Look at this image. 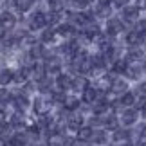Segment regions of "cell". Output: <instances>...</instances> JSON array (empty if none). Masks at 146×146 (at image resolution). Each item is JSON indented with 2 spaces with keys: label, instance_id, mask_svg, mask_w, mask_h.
<instances>
[{
  "label": "cell",
  "instance_id": "1",
  "mask_svg": "<svg viewBox=\"0 0 146 146\" xmlns=\"http://www.w3.org/2000/svg\"><path fill=\"white\" fill-rule=\"evenodd\" d=\"M139 15H141V7L135 4V5H126V7H123V13H121V20L125 22V25L126 24H133L135 25L137 24V20H139Z\"/></svg>",
  "mask_w": 146,
  "mask_h": 146
},
{
  "label": "cell",
  "instance_id": "2",
  "mask_svg": "<svg viewBox=\"0 0 146 146\" xmlns=\"http://www.w3.org/2000/svg\"><path fill=\"white\" fill-rule=\"evenodd\" d=\"M139 119V110L133 108V106H130V108H123L121 110V115H119V121L121 125L128 128V126H133Z\"/></svg>",
  "mask_w": 146,
  "mask_h": 146
},
{
  "label": "cell",
  "instance_id": "3",
  "mask_svg": "<svg viewBox=\"0 0 146 146\" xmlns=\"http://www.w3.org/2000/svg\"><path fill=\"white\" fill-rule=\"evenodd\" d=\"M125 31V22H123L121 18H108L106 20V27H105V33L108 35L110 38H115V36H119L121 33Z\"/></svg>",
  "mask_w": 146,
  "mask_h": 146
},
{
  "label": "cell",
  "instance_id": "4",
  "mask_svg": "<svg viewBox=\"0 0 146 146\" xmlns=\"http://www.w3.org/2000/svg\"><path fill=\"white\" fill-rule=\"evenodd\" d=\"M101 98H105V96H103V90H99L98 87H88L87 90L81 94V101L87 103V105H94Z\"/></svg>",
  "mask_w": 146,
  "mask_h": 146
},
{
  "label": "cell",
  "instance_id": "5",
  "mask_svg": "<svg viewBox=\"0 0 146 146\" xmlns=\"http://www.w3.org/2000/svg\"><path fill=\"white\" fill-rule=\"evenodd\" d=\"M52 105V99L49 98H36L35 99V103H33V110H35V114L38 115H47V112H49V106Z\"/></svg>",
  "mask_w": 146,
  "mask_h": 146
},
{
  "label": "cell",
  "instance_id": "6",
  "mask_svg": "<svg viewBox=\"0 0 146 146\" xmlns=\"http://www.w3.org/2000/svg\"><path fill=\"white\" fill-rule=\"evenodd\" d=\"M45 25H47V18H45V15H43L42 11H36V13H33L29 16V27L33 31H40Z\"/></svg>",
  "mask_w": 146,
  "mask_h": 146
},
{
  "label": "cell",
  "instance_id": "7",
  "mask_svg": "<svg viewBox=\"0 0 146 146\" xmlns=\"http://www.w3.org/2000/svg\"><path fill=\"white\" fill-rule=\"evenodd\" d=\"M92 137H94V128L90 125H83L80 130L76 132V141L81 143V144L92 143Z\"/></svg>",
  "mask_w": 146,
  "mask_h": 146
},
{
  "label": "cell",
  "instance_id": "8",
  "mask_svg": "<svg viewBox=\"0 0 146 146\" xmlns=\"http://www.w3.org/2000/svg\"><path fill=\"white\" fill-rule=\"evenodd\" d=\"M65 126H67V130H70V132H78L83 126V115L78 114V112H70L69 117H67Z\"/></svg>",
  "mask_w": 146,
  "mask_h": 146
},
{
  "label": "cell",
  "instance_id": "9",
  "mask_svg": "<svg viewBox=\"0 0 146 146\" xmlns=\"http://www.w3.org/2000/svg\"><path fill=\"white\" fill-rule=\"evenodd\" d=\"M125 42H126L128 47H141V43L144 42V36H141L135 29H133V31H128L125 35Z\"/></svg>",
  "mask_w": 146,
  "mask_h": 146
},
{
  "label": "cell",
  "instance_id": "10",
  "mask_svg": "<svg viewBox=\"0 0 146 146\" xmlns=\"http://www.w3.org/2000/svg\"><path fill=\"white\" fill-rule=\"evenodd\" d=\"M101 117H103V126H105V130L115 132L117 128H119V125H121L119 117H117L115 114H105V115H101Z\"/></svg>",
  "mask_w": 146,
  "mask_h": 146
},
{
  "label": "cell",
  "instance_id": "11",
  "mask_svg": "<svg viewBox=\"0 0 146 146\" xmlns=\"http://www.w3.org/2000/svg\"><path fill=\"white\" fill-rule=\"evenodd\" d=\"M88 87H90V85H88V80L83 74H78L76 78H72V90H74V92H81L83 94Z\"/></svg>",
  "mask_w": 146,
  "mask_h": 146
},
{
  "label": "cell",
  "instance_id": "12",
  "mask_svg": "<svg viewBox=\"0 0 146 146\" xmlns=\"http://www.w3.org/2000/svg\"><path fill=\"white\" fill-rule=\"evenodd\" d=\"M110 92L115 94V96H123L125 92H128V83L123 80V78H115L114 83L110 87Z\"/></svg>",
  "mask_w": 146,
  "mask_h": 146
},
{
  "label": "cell",
  "instance_id": "13",
  "mask_svg": "<svg viewBox=\"0 0 146 146\" xmlns=\"http://www.w3.org/2000/svg\"><path fill=\"white\" fill-rule=\"evenodd\" d=\"M54 83H56V88H58V90H63V92L67 88H72V78L69 74H58Z\"/></svg>",
  "mask_w": 146,
  "mask_h": 146
},
{
  "label": "cell",
  "instance_id": "14",
  "mask_svg": "<svg viewBox=\"0 0 146 146\" xmlns=\"http://www.w3.org/2000/svg\"><path fill=\"white\" fill-rule=\"evenodd\" d=\"M130 137H132V133H130V130H128V128H117V130L114 132V135H112L114 143H117V144L130 143Z\"/></svg>",
  "mask_w": 146,
  "mask_h": 146
},
{
  "label": "cell",
  "instance_id": "15",
  "mask_svg": "<svg viewBox=\"0 0 146 146\" xmlns=\"http://www.w3.org/2000/svg\"><path fill=\"white\" fill-rule=\"evenodd\" d=\"M119 103H121L123 108H130V106H133V105L137 103V94L132 92V90L125 92L123 96H119Z\"/></svg>",
  "mask_w": 146,
  "mask_h": 146
},
{
  "label": "cell",
  "instance_id": "16",
  "mask_svg": "<svg viewBox=\"0 0 146 146\" xmlns=\"http://www.w3.org/2000/svg\"><path fill=\"white\" fill-rule=\"evenodd\" d=\"M125 58H126L128 63H137V61H141L144 58V52H143V49H139V47H130Z\"/></svg>",
  "mask_w": 146,
  "mask_h": 146
},
{
  "label": "cell",
  "instance_id": "17",
  "mask_svg": "<svg viewBox=\"0 0 146 146\" xmlns=\"http://www.w3.org/2000/svg\"><path fill=\"white\" fill-rule=\"evenodd\" d=\"M143 70H144V67L141 65H137V63H128V69L125 72V76L128 78V80H139L143 74Z\"/></svg>",
  "mask_w": 146,
  "mask_h": 146
},
{
  "label": "cell",
  "instance_id": "18",
  "mask_svg": "<svg viewBox=\"0 0 146 146\" xmlns=\"http://www.w3.org/2000/svg\"><path fill=\"white\" fill-rule=\"evenodd\" d=\"M27 143H29V135H27V132L25 133L16 132V133H13V135L9 137V144L11 146H27Z\"/></svg>",
  "mask_w": 146,
  "mask_h": 146
},
{
  "label": "cell",
  "instance_id": "19",
  "mask_svg": "<svg viewBox=\"0 0 146 146\" xmlns=\"http://www.w3.org/2000/svg\"><path fill=\"white\" fill-rule=\"evenodd\" d=\"M45 69H47V74H50V76L61 74V63H60V60H58V58L47 60V61H45Z\"/></svg>",
  "mask_w": 146,
  "mask_h": 146
},
{
  "label": "cell",
  "instance_id": "20",
  "mask_svg": "<svg viewBox=\"0 0 146 146\" xmlns=\"http://www.w3.org/2000/svg\"><path fill=\"white\" fill-rule=\"evenodd\" d=\"M31 74H33V80L35 81H40L47 76V69H45V63H35L31 67Z\"/></svg>",
  "mask_w": 146,
  "mask_h": 146
},
{
  "label": "cell",
  "instance_id": "21",
  "mask_svg": "<svg viewBox=\"0 0 146 146\" xmlns=\"http://www.w3.org/2000/svg\"><path fill=\"white\" fill-rule=\"evenodd\" d=\"M94 16H96V18H105V20H108V18H112V7H110V5L98 4L96 9H94Z\"/></svg>",
  "mask_w": 146,
  "mask_h": 146
},
{
  "label": "cell",
  "instance_id": "22",
  "mask_svg": "<svg viewBox=\"0 0 146 146\" xmlns=\"http://www.w3.org/2000/svg\"><path fill=\"white\" fill-rule=\"evenodd\" d=\"M0 22H2V25L5 27L7 31H11L13 27L16 25V18L13 13H9V11H4L2 15H0Z\"/></svg>",
  "mask_w": 146,
  "mask_h": 146
},
{
  "label": "cell",
  "instance_id": "23",
  "mask_svg": "<svg viewBox=\"0 0 146 146\" xmlns=\"http://www.w3.org/2000/svg\"><path fill=\"white\" fill-rule=\"evenodd\" d=\"M13 103H15V106H16V110H18V112H24L27 106L31 105V101H29V98H27L25 94H15Z\"/></svg>",
  "mask_w": 146,
  "mask_h": 146
},
{
  "label": "cell",
  "instance_id": "24",
  "mask_svg": "<svg viewBox=\"0 0 146 146\" xmlns=\"http://www.w3.org/2000/svg\"><path fill=\"white\" fill-rule=\"evenodd\" d=\"M80 103H81V99L78 96H67L65 101H63V108L69 110V112H76L80 108Z\"/></svg>",
  "mask_w": 146,
  "mask_h": 146
},
{
  "label": "cell",
  "instance_id": "25",
  "mask_svg": "<svg viewBox=\"0 0 146 146\" xmlns=\"http://www.w3.org/2000/svg\"><path fill=\"white\" fill-rule=\"evenodd\" d=\"M25 125V117H24V112H18L16 110L13 115H11V119H9V126L11 128H16V130H18V128H22Z\"/></svg>",
  "mask_w": 146,
  "mask_h": 146
},
{
  "label": "cell",
  "instance_id": "26",
  "mask_svg": "<svg viewBox=\"0 0 146 146\" xmlns=\"http://www.w3.org/2000/svg\"><path fill=\"white\" fill-rule=\"evenodd\" d=\"M36 88H38V92H42V94H50L52 92V80H50L49 76H45L43 80L36 81Z\"/></svg>",
  "mask_w": 146,
  "mask_h": 146
},
{
  "label": "cell",
  "instance_id": "27",
  "mask_svg": "<svg viewBox=\"0 0 146 146\" xmlns=\"http://www.w3.org/2000/svg\"><path fill=\"white\" fill-rule=\"evenodd\" d=\"M110 67H112L114 74H125L126 69H128V61H126V58H117Z\"/></svg>",
  "mask_w": 146,
  "mask_h": 146
},
{
  "label": "cell",
  "instance_id": "28",
  "mask_svg": "<svg viewBox=\"0 0 146 146\" xmlns=\"http://www.w3.org/2000/svg\"><path fill=\"white\" fill-rule=\"evenodd\" d=\"M92 143L96 146H105L106 143H108V133H106V130H94Z\"/></svg>",
  "mask_w": 146,
  "mask_h": 146
},
{
  "label": "cell",
  "instance_id": "29",
  "mask_svg": "<svg viewBox=\"0 0 146 146\" xmlns=\"http://www.w3.org/2000/svg\"><path fill=\"white\" fill-rule=\"evenodd\" d=\"M11 81H15V72L11 69H2V70H0V85L5 87Z\"/></svg>",
  "mask_w": 146,
  "mask_h": 146
},
{
  "label": "cell",
  "instance_id": "30",
  "mask_svg": "<svg viewBox=\"0 0 146 146\" xmlns=\"http://www.w3.org/2000/svg\"><path fill=\"white\" fill-rule=\"evenodd\" d=\"M56 35H58V33H56L52 27H47L45 31L42 33V36H40V40H42V43H50L56 38Z\"/></svg>",
  "mask_w": 146,
  "mask_h": 146
},
{
  "label": "cell",
  "instance_id": "31",
  "mask_svg": "<svg viewBox=\"0 0 146 146\" xmlns=\"http://www.w3.org/2000/svg\"><path fill=\"white\" fill-rule=\"evenodd\" d=\"M13 99H15V94L11 90H7V88H4V87L0 88V105H7Z\"/></svg>",
  "mask_w": 146,
  "mask_h": 146
},
{
  "label": "cell",
  "instance_id": "32",
  "mask_svg": "<svg viewBox=\"0 0 146 146\" xmlns=\"http://www.w3.org/2000/svg\"><path fill=\"white\" fill-rule=\"evenodd\" d=\"M33 4H35V0H15V5H16V9H18L20 13L29 11L33 7Z\"/></svg>",
  "mask_w": 146,
  "mask_h": 146
},
{
  "label": "cell",
  "instance_id": "33",
  "mask_svg": "<svg viewBox=\"0 0 146 146\" xmlns=\"http://www.w3.org/2000/svg\"><path fill=\"white\" fill-rule=\"evenodd\" d=\"M133 29H135L141 36L146 38V18H139V20H137V24L133 25Z\"/></svg>",
  "mask_w": 146,
  "mask_h": 146
},
{
  "label": "cell",
  "instance_id": "34",
  "mask_svg": "<svg viewBox=\"0 0 146 146\" xmlns=\"http://www.w3.org/2000/svg\"><path fill=\"white\" fill-rule=\"evenodd\" d=\"M92 2H94V0H74L72 4H74L78 9H81V11H83V9H87L88 5H92Z\"/></svg>",
  "mask_w": 146,
  "mask_h": 146
},
{
  "label": "cell",
  "instance_id": "35",
  "mask_svg": "<svg viewBox=\"0 0 146 146\" xmlns=\"http://www.w3.org/2000/svg\"><path fill=\"white\" fill-rule=\"evenodd\" d=\"M137 98H143V99H146V81L139 83V87H137Z\"/></svg>",
  "mask_w": 146,
  "mask_h": 146
},
{
  "label": "cell",
  "instance_id": "36",
  "mask_svg": "<svg viewBox=\"0 0 146 146\" xmlns=\"http://www.w3.org/2000/svg\"><path fill=\"white\" fill-rule=\"evenodd\" d=\"M112 4H114V7H126V5H130V0H112Z\"/></svg>",
  "mask_w": 146,
  "mask_h": 146
},
{
  "label": "cell",
  "instance_id": "37",
  "mask_svg": "<svg viewBox=\"0 0 146 146\" xmlns=\"http://www.w3.org/2000/svg\"><path fill=\"white\" fill-rule=\"evenodd\" d=\"M5 121H7V114L4 108H0V125H5Z\"/></svg>",
  "mask_w": 146,
  "mask_h": 146
},
{
  "label": "cell",
  "instance_id": "38",
  "mask_svg": "<svg viewBox=\"0 0 146 146\" xmlns=\"http://www.w3.org/2000/svg\"><path fill=\"white\" fill-rule=\"evenodd\" d=\"M5 35H7V29H5V27L2 25V22H0V40L5 38Z\"/></svg>",
  "mask_w": 146,
  "mask_h": 146
},
{
  "label": "cell",
  "instance_id": "39",
  "mask_svg": "<svg viewBox=\"0 0 146 146\" xmlns=\"http://www.w3.org/2000/svg\"><path fill=\"white\" fill-rule=\"evenodd\" d=\"M7 144H9V139H5V137L0 135V146H7Z\"/></svg>",
  "mask_w": 146,
  "mask_h": 146
},
{
  "label": "cell",
  "instance_id": "40",
  "mask_svg": "<svg viewBox=\"0 0 146 146\" xmlns=\"http://www.w3.org/2000/svg\"><path fill=\"white\" fill-rule=\"evenodd\" d=\"M141 115H143L144 119H146V103H144V105L141 106Z\"/></svg>",
  "mask_w": 146,
  "mask_h": 146
},
{
  "label": "cell",
  "instance_id": "41",
  "mask_svg": "<svg viewBox=\"0 0 146 146\" xmlns=\"http://www.w3.org/2000/svg\"><path fill=\"white\" fill-rule=\"evenodd\" d=\"M60 2H61V5H63V7H65V5L72 4V2H74V0H60Z\"/></svg>",
  "mask_w": 146,
  "mask_h": 146
},
{
  "label": "cell",
  "instance_id": "42",
  "mask_svg": "<svg viewBox=\"0 0 146 146\" xmlns=\"http://www.w3.org/2000/svg\"><path fill=\"white\" fill-rule=\"evenodd\" d=\"M143 45H144V47H146V38H144V42H143Z\"/></svg>",
  "mask_w": 146,
  "mask_h": 146
}]
</instances>
